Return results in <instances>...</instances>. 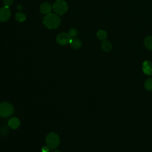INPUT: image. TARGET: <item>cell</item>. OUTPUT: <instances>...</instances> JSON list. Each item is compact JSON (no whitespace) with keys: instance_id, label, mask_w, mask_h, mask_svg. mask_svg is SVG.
<instances>
[{"instance_id":"obj_11","label":"cell","mask_w":152,"mask_h":152,"mask_svg":"<svg viewBox=\"0 0 152 152\" xmlns=\"http://www.w3.org/2000/svg\"><path fill=\"white\" fill-rule=\"evenodd\" d=\"M69 44H70L71 48L74 49H79L81 46V41L79 39H76V38H74V39L72 38L69 42Z\"/></svg>"},{"instance_id":"obj_14","label":"cell","mask_w":152,"mask_h":152,"mask_svg":"<svg viewBox=\"0 0 152 152\" xmlns=\"http://www.w3.org/2000/svg\"><path fill=\"white\" fill-rule=\"evenodd\" d=\"M144 87L146 90L147 91H151L152 90V78H149L146 80L144 83Z\"/></svg>"},{"instance_id":"obj_2","label":"cell","mask_w":152,"mask_h":152,"mask_svg":"<svg viewBox=\"0 0 152 152\" xmlns=\"http://www.w3.org/2000/svg\"><path fill=\"white\" fill-rule=\"evenodd\" d=\"M46 143L50 149H55L59 145V137L56 133L50 132L46 137Z\"/></svg>"},{"instance_id":"obj_8","label":"cell","mask_w":152,"mask_h":152,"mask_svg":"<svg viewBox=\"0 0 152 152\" xmlns=\"http://www.w3.org/2000/svg\"><path fill=\"white\" fill-rule=\"evenodd\" d=\"M53 7L48 2H43L40 5V11L43 14H49L50 13Z\"/></svg>"},{"instance_id":"obj_12","label":"cell","mask_w":152,"mask_h":152,"mask_svg":"<svg viewBox=\"0 0 152 152\" xmlns=\"http://www.w3.org/2000/svg\"><path fill=\"white\" fill-rule=\"evenodd\" d=\"M144 45L147 49L152 50V36H147L145 37Z\"/></svg>"},{"instance_id":"obj_6","label":"cell","mask_w":152,"mask_h":152,"mask_svg":"<svg viewBox=\"0 0 152 152\" xmlns=\"http://www.w3.org/2000/svg\"><path fill=\"white\" fill-rule=\"evenodd\" d=\"M11 16V11L9 7H3L0 8V22L7 21Z\"/></svg>"},{"instance_id":"obj_17","label":"cell","mask_w":152,"mask_h":152,"mask_svg":"<svg viewBox=\"0 0 152 152\" xmlns=\"http://www.w3.org/2000/svg\"><path fill=\"white\" fill-rule=\"evenodd\" d=\"M69 36L71 37H75L76 35H77V31L72 28V29H71L69 30Z\"/></svg>"},{"instance_id":"obj_16","label":"cell","mask_w":152,"mask_h":152,"mask_svg":"<svg viewBox=\"0 0 152 152\" xmlns=\"http://www.w3.org/2000/svg\"><path fill=\"white\" fill-rule=\"evenodd\" d=\"M13 3V0H3V4L5 7H9Z\"/></svg>"},{"instance_id":"obj_10","label":"cell","mask_w":152,"mask_h":152,"mask_svg":"<svg viewBox=\"0 0 152 152\" xmlns=\"http://www.w3.org/2000/svg\"><path fill=\"white\" fill-rule=\"evenodd\" d=\"M101 48H102V50L104 52H108L110 51V50L112 49V44L110 43V42L109 41L106 40H104L103 41V42L102 43Z\"/></svg>"},{"instance_id":"obj_19","label":"cell","mask_w":152,"mask_h":152,"mask_svg":"<svg viewBox=\"0 0 152 152\" xmlns=\"http://www.w3.org/2000/svg\"><path fill=\"white\" fill-rule=\"evenodd\" d=\"M53 152H61V151L59 150H55Z\"/></svg>"},{"instance_id":"obj_1","label":"cell","mask_w":152,"mask_h":152,"mask_svg":"<svg viewBox=\"0 0 152 152\" xmlns=\"http://www.w3.org/2000/svg\"><path fill=\"white\" fill-rule=\"evenodd\" d=\"M43 23L48 28H56L59 26L61 19L57 14L50 13L45 15L43 20Z\"/></svg>"},{"instance_id":"obj_18","label":"cell","mask_w":152,"mask_h":152,"mask_svg":"<svg viewBox=\"0 0 152 152\" xmlns=\"http://www.w3.org/2000/svg\"><path fill=\"white\" fill-rule=\"evenodd\" d=\"M49 148L48 146H44L42 148V152H48L49 151Z\"/></svg>"},{"instance_id":"obj_13","label":"cell","mask_w":152,"mask_h":152,"mask_svg":"<svg viewBox=\"0 0 152 152\" xmlns=\"http://www.w3.org/2000/svg\"><path fill=\"white\" fill-rule=\"evenodd\" d=\"M15 20L18 21V22H23L26 20V15H25V14L23 13V12H17L16 14H15Z\"/></svg>"},{"instance_id":"obj_9","label":"cell","mask_w":152,"mask_h":152,"mask_svg":"<svg viewBox=\"0 0 152 152\" xmlns=\"http://www.w3.org/2000/svg\"><path fill=\"white\" fill-rule=\"evenodd\" d=\"M20 125V120L16 117L11 118L8 121V126L11 127L12 129H15L18 128Z\"/></svg>"},{"instance_id":"obj_3","label":"cell","mask_w":152,"mask_h":152,"mask_svg":"<svg viewBox=\"0 0 152 152\" xmlns=\"http://www.w3.org/2000/svg\"><path fill=\"white\" fill-rule=\"evenodd\" d=\"M14 113V107L12 105L8 102L0 103V116L7 118L11 116Z\"/></svg>"},{"instance_id":"obj_4","label":"cell","mask_w":152,"mask_h":152,"mask_svg":"<svg viewBox=\"0 0 152 152\" xmlns=\"http://www.w3.org/2000/svg\"><path fill=\"white\" fill-rule=\"evenodd\" d=\"M53 10L58 15H63L68 10V5L64 0H56L53 5Z\"/></svg>"},{"instance_id":"obj_5","label":"cell","mask_w":152,"mask_h":152,"mask_svg":"<svg viewBox=\"0 0 152 152\" xmlns=\"http://www.w3.org/2000/svg\"><path fill=\"white\" fill-rule=\"evenodd\" d=\"M72 37L66 33H61L56 36V42L58 44L62 46L66 45L69 43Z\"/></svg>"},{"instance_id":"obj_15","label":"cell","mask_w":152,"mask_h":152,"mask_svg":"<svg viewBox=\"0 0 152 152\" xmlns=\"http://www.w3.org/2000/svg\"><path fill=\"white\" fill-rule=\"evenodd\" d=\"M97 38L100 40H105V39L107 37V33L104 30H100L97 31Z\"/></svg>"},{"instance_id":"obj_7","label":"cell","mask_w":152,"mask_h":152,"mask_svg":"<svg viewBox=\"0 0 152 152\" xmlns=\"http://www.w3.org/2000/svg\"><path fill=\"white\" fill-rule=\"evenodd\" d=\"M142 69L145 74L148 75H152V63L150 61H144L142 65Z\"/></svg>"}]
</instances>
